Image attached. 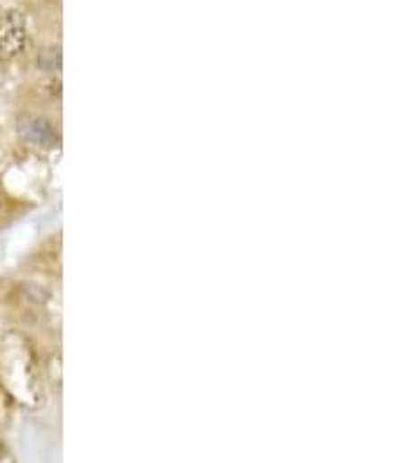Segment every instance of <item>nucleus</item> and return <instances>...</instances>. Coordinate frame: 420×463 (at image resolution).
I'll list each match as a JSON object with an SVG mask.
<instances>
[{
    "label": "nucleus",
    "mask_w": 420,
    "mask_h": 463,
    "mask_svg": "<svg viewBox=\"0 0 420 463\" xmlns=\"http://www.w3.org/2000/svg\"><path fill=\"white\" fill-rule=\"evenodd\" d=\"M22 134L26 136L28 141L33 143H45L47 138H54V131L50 129V125H47V122H40V119L28 122L26 127H22Z\"/></svg>",
    "instance_id": "2"
},
{
    "label": "nucleus",
    "mask_w": 420,
    "mask_h": 463,
    "mask_svg": "<svg viewBox=\"0 0 420 463\" xmlns=\"http://www.w3.org/2000/svg\"><path fill=\"white\" fill-rule=\"evenodd\" d=\"M0 458H3V452H0Z\"/></svg>",
    "instance_id": "3"
},
{
    "label": "nucleus",
    "mask_w": 420,
    "mask_h": 463,
    "mask_svg": "<svg viewBox=\"0 0 420 463\" xmlns=\"http://www.w3.org/2000/svg\"><path fill=\"white\" fill-rule=\"evenodd\" d=\"M26 43V22L17 10L0 7V54L12 57Z\"/></svg>",
    "instance_id": "1"
}]
</instances>
